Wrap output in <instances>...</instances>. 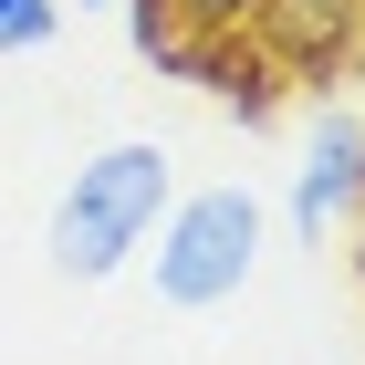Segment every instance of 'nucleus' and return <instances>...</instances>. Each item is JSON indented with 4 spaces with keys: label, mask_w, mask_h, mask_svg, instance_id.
<instances>
[{
    "label": "nucleus",
    "mask_w": 365,
    "mask_h": 365,
    "mask_svg": "<svg viewBox=\"0 0 365 365\" xmlns=\"http://www.w3.org/2000/svg\"><path fill=\"white\" fill-rule=\"evenodd\" d=\"M115 11H125V42H136V63L178 73V53H188V11H178V0H115Z\"/></svg>",
    "instance_id": "423d86ee"
},
{
    "label": "nucleus",
    "mask_w": 365,
    "mask_h": 365,
    "mask_svg": "<svg viewBox=\"0 0 365 365\" xmlns=\"http://www.w3.org/2000/svg\"><path fill=\"white\" fill-rule=\"evenodd\" d=\"M355 21H365V0H272V11L251 21V42L282 63V84H292V73H313V63H344Z\"/></svg>",
    "instance_id": "39448f33"
},
{
    "label": "nucleus",
    "mask_w": 365,
    "mask_h": 365,
    "mask_svg": "<svg viewBox=\"0 0 365 365\" xmlns=\"http://www.w3.org/2000/svg\"><path fill=\"white\" fill-rule=\"evenodd\" d=\"M178 73H188V84H209L230 115H240V125H272V105H282V63L261 53L251 31H188Z\"/></svg>",
    "instance_id": "20e7f679"
},
{
    "label": "nucleus",
    "mask_w": 365,
    "mask_h": 365,
    "mask_svg": "<svg viewBox=\"0 0 365 365\" xmlns=\"http://www.w3.org/2000/svg\"><path fill=\"white\" fill-rule=\"evenodd\" d=\"M355 198H365V115H344V105H334L324 125H313L303 168H292V230H303V240H324V230H334Z\"/></svg>",
    "instance_id": "7ed1b4c3"
},
{
    "label": "nucleus",
    "mask_w": 365,
    "mask_h": 365,
    "mask_svg": "<svg viewBox=\"0 0 365 365\" xmlns=\"http://www.w3.org/2000/svg\"><path fill=\"white\" fill-rule=\"evenodd\" d=\"M146 240H157V303L209 313L261 261V198L251 188H188V198H168V220L146 230Z\"/></svg>",
    "instance_id": "f03ea898"
},
{
    "label": "nucleus",
    "mask_w": 365,
    "mask_h": 365,
    "mask_svg": "<svg viewBox=\"0 0 365 365\" xmlns=\"http://www.w3.org/2000/svg\"><path fill=\"white\" fill-rule=\"evenodd\" d=\"M73 11H105V0H73Z\"/></svg>",
    "instance_id": "1a4fd4ad"
},
{
    "label": "nucleus",
    "mask_w": 365,
    "mask_h": 365,
    "mask_svg": "<svg viewBox=\"0 0 365 365\" xmlns=\"http://www.w3.org/2000/svg\"><path fill=\"white\" fill-rule=\"evenodd\" d=\"M178 11H188V31H251L272 0H178Z\"/></svg>",
    "instance_id": "6e6552de"
},
{
    "label": "nucleus",
    "mask_w": 365,
    "mask_h": 365,
    "mask_svg": "<svg viewBox=\"0 0 365 365\" xmlns=\"http://www.w3.org/2000/svg\"><path fill=\"white\" fill-rule=\"evenodd\" d=\"M168 198H178V157L157 136H115L105 157H84L73 168V188H63V209H53V272L63 282H105V272H125V261L146 251V230L168 220Z\"/></svg>",
    "instance_id": "f257e3e1"
},
{
    "label": "nucleus",
    "mask_w": 365,
    "mask_h": 365,
    "mask_svg": "<svg viewBox=\"0 0 365 365\" xmlns=\"http://www.w3.org/2000/svg\"><path fill=\"white\" fill-rule=\"evenodd\" d=\"M63 31V0H0V53H31Z\"/></svg>",
    "instance_id": "0eeeda50"
}]
</instances>
